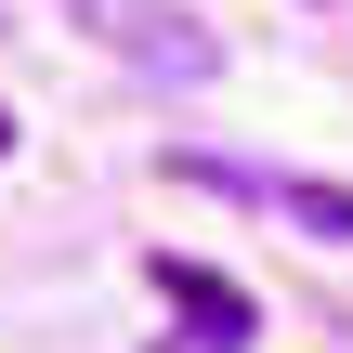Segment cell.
<instances>
[{
    "label": "cell",
    "instance_id": "1",
    "mask_svg": "<svg viewBox=\"0 0 353 353\" xmlns=\"http://www.w3.org/2000/svg\"><path fill=\"white\" fill-rule=\"evenodd\" d=\"M92 13V39H118L131 65H157V79H210L223 52H210V26H183L170 0H79Z\"/></svg>",
    "mask_w": 353,
    "mask_h": 353
},
{
    "label": "cell",
    "instance_id": "2",
    "mask_svg": "<svg viewBox=\"0 0 353 353\" xmlns=\"http://www.w3.org/2000/svg\"><path fill=\"white\" fill-rule=\"evenodd\" d=\"M157 301H170V314H183L210 353H249V288H236V275H210V262L157 249Z\"/></svg>",
    "mask_w": 353,
    "mask_h": 353
}]
</instances>
